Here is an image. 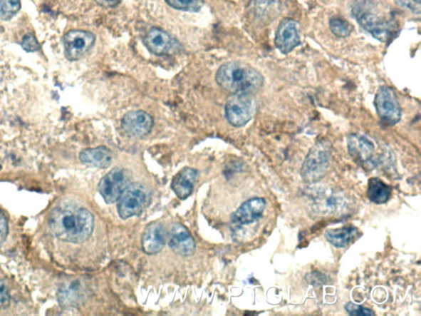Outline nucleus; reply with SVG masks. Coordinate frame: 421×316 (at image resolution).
<instances>
[{"mask_svg":"<svg viewBox=\"0 0 421 316\" xmlns=\"http://www.w3.org/2000/svg\"><path fill=\"white\" fill-rule=\"evenodd\" d=\"M9 233V225L7 219L0 213V246L3 245L7 238Z\"/></svg>","mask_w":421,"mask_h":316,"instance_id":"nucleus-30","label":"nucleus"},{"mask_svg":"<svg viewBox=\"0 0 421 316\" xmlns=\"http://www.w3.org/2000/svg\"><path fill=\"white\" fill-rule=\"evenodd\" d=\"M23 49L26 52H35L40 50V44L36 40V36L33 34H26L23 39L22 44Z\"/></svg>","mask_w":421,"mask_h":316,"instance_id":"nucleus-28","label":"nucleus"},{"mask_svg":"<svg viewBox=\"0 0 421 316\" xmlns=\"http://www.w3.org/2000/svg\"><path fill=\"white\" fill-rule=\"evenodd\" d=\"M151 193L140 183L130 184L122 193L118 201V213L123 219L140 215L151 201Z\"/></svg>","mask_w":421,"mask_h":316,"instance_id":"nucleus-4","label":"nucleus"},{"mask_svg":"<svg viewBox=\"0 0 421 316\" xmlns=\"http://www.w3.org/2000/svg\"><path fill=\"white\" fill-rule=\"evenodd\" d=\"M88 296V288L85 282L76 280L63 285L58 293V302L63 307H76Z\"/></svg>","mask_w":421,"mask_h":316,"instance_id":"nucleus-16","label":"nucleus"},{"mask_svg":"<svg viewBox=\"0 0 421 316\" xmlns=\"http://www.w3.org/2000/svg\"><path fill=\"white\" fill-rule=\"evenodd\" d=\"M314 205L318 212L330 214L343 210L346 203L342 192L330 191L318 195Z\"/></svg>","mask_w":421,"mask_h":316,"instance_id":"nucleus-20","label":"nucleus"},{"mask_svg":"<svg viewBox=\"0 0 421 316\" xmlns=\"http://www.w3.org/2000/svg\"><path fill=\"white\" fill-rule=\"evenodd\" d=\"M353 13L362 28L370 32L375 39L387 42L392 39L395 26L391 21L382 19L371 11L360 7L355 8Z\"/></svg>","mask_w":421,"mask_h":316,"instance_id":"nucleus-7","label":"nucleus"},{"mask_svg":"<svg viewBox=\"0 0 421 316\" xmlns=\"http://www.w3.org/2000/svg\"><path fill=\"white\" fill-rule=\"evenodd\" d=\"M113 158L111 150L105 146L84 149L79 159L85 165L98 168H108Z\"/></svg>","mask_w":421,"mask_h":316,"instance_id":"nucleus-19","label":"nucleus"},{"mask_svg":"<svg viewBox=\"0 0 421 316\" xmlns=\"http://www.w3.org/2000/svg\"><path fill=\"white\" fill-rule=\"evenodd\" d=\"M345 310L350 315L370 316L375 315L371 310L351 302L345 305Z\"/></svg>","mask_w":421,"mask_h":316,"instance_id":"nucleus-27","label":"nucleus"},{"mask_svg":"<svg viewBox=\"0 0 421 316\" xmlns=\"http://www.w3.org/2000/svg\"><path fill=\"white\" fill-rule=\"evenodd\" d=\"M367 196L371 202L376 205H382L388 201L391 196V188L378 178H371L368 182Z\"/></svg>","mask_w":421,"mask_h":316,"instance_id":"nucleus-23","label":"nucleus"},{"mask_svg":"<svg viewBox=\"0 0 421 316\" xmlns=\"http://www.w3.org/2000/svg\"><path fill=\"white\" fill-rule=\"evenodd\" d=\"M94 1L104 8H114L120 3V0H94Z\"/></svg>","mask_w":421,"mask_h":316,"instance_id":"nucleus-32","label":"nucleus"},{"mask_svg":"<svg viewBox=\"0 0 421 316\" xmlns=\"http://www.w3.org/2000/svg\"><path fill=\"white\" fill-rule=\"evenodd\" d=\"M145 44L148 51L156 56L173 55L180 50V43L167 31L159 28H152L148 31Z\"/></svg>","mask_w":421,"mask_h":316,"instance_id":"nucleus-10","label":"nucleus"},{"mask_svg":"<svg viewBox=\"0 0 421 316\" xmlns=\"http://www.w3.org/2000/svg\"><path fill=\"white\" fill-rule=\"evenodd\" d=\"M167 240L170 248L174 253L183 256L194 254V240L183 224L173 223L169 229Z\"/></svg>","mask_w":421,"mask_h":316,"instance_id":"nucleus-13","label":"nucleus"},{"mask_svg":"<svg viewBox=\"0 0 421 316\" xmlns=\"http://www.w3.org/2000/svg\"><path fill=\"white\" fill-rule=\"evenodd\" d=\"M198 175V170L184 168L174 176L172 189L180 200L187 199L191 195Z\"/></svg>","mask_w":421,"mask_h":316,"instance_id":"nucleus-17","label":"nucleus"},{"mask_svg":"<svg viewBox=\"0 0 421 316\" xmlns=\"http://www.w3.org/2000/svg\"><path fill=\"white\" fill-rule=\"evenodd\" d=\"M348 147L350 156L361 163L370 160L375 149L374 143L369 138L358 133H351L348 136Z\"/></svg>","mask_w":421,"mask_h":316,"instance_id":"nucleus-18","label":"nucleus"},{"mask_svg":"<svg viewBox=\"0 0 421 316\" xmlns=\"http://www.w3.org/2000/svg\"><path fill=\"white\" fill-rule=\"evenodd\" d=\"M129 170L114 168L100 180L98 190L105 203H114L119 200L122 193L131 184Z\"/></svg>","mask_w":421,"mask_h":316,"instance_id":"nucleus-8","label":"nucleus"},{"mask_svg":"<svg viewBox=\"0 0 421 316\" xmlns=\"http://www.w3.org/2000/svg\"><path fill=\"white\" fill-rule=\"evenodd\" d=\"M121 127L125 135L132 138H142L152 130V117L142 111L128 112L123 117Z\"/></svg>","mask_w":421,"mask_h":316,"instance_id":"nucleus-12","label":"nucleus"},{"mask_svg":"<svg viewBox=\"0 0 421 316\" xmlns=\"http://www.w3.org/2000/svg\"><path fill=\"white\" fill-rule=\"evenodd\" d=\"M21 9V0H0V19H12Z\"/></svg>","mask_w":421,"mask_h":316,"instance_id":"nucleus-25","label":"nucleus"},{"mask_svg":"<svg viewBox=\"0 0 421 316\" xmlns=\"http://www.w3.org/2000/svg\"><path fill=\"white\" fill-rule=\"evenodd\" d=\"M358 229L353 226L331 229L325 233L328 242L337 248H344L356 237Z\"/></svg>","mask_w":421,"mask_h":316,"instance_id":"nucleus-22","label":"nucleus"},{"mask_svg":"<svg viewBox=\"0 0 421 316\" xmlns=\"http://www.w3.org/2000/svg\"><path fill=\"white\" fill-rule=\"evenodd\" d=\"M169 6L183 11H194L198 0H165Z\"/></svg>","mask_w":421,"mask_h":316,"instance_id":"nucleus-26","label":"nucleus"},{"mask_svg":"<svg viewBox=\"0 0 421 316\" xmlns=\"http://www.w3.org/2000/svg\"><path fill=\"white\" fill-rule=\"evenodd\" d=\"M221 88L234 93L253 95L263 88L264 78L257 69L242 62L224 63L216 74Z\"/></svg>","mask_w":421,"mask_h":316,"instance_id":"nucleus-2","label":"nucleus"},{"mask_svg":"<svg viewBox=\"0 0 421 316\" xmlns=\"http://www.w3.org/2000/svg\"><path fill=\"white\" fill-rule=\"evenodd\" d=\"M332 144L327 139L318 141L308 152L301 169L303 180L308 183L321 180L329 167Z\"/></svg>","mask_w":421,"mask_h":316,"instance_id":"nucleus-3","label":"nucleus"},{"mask_svg":"<svg viewBox=\"0 0 421 316\" xmlns=\"http://www.w3.org/2000/svg\"><path fill=\"white\" fill-rule=\"evenodd\" d=\"M329 28L333 35L340 39L349 36L354 30V26L348 21L340 17L331 19L329 21Z\"/></svg>","mask_w":421,"mask_h":316,"instance_id":"nucleus-24","label":"nucleus"},{"mask_svg":"<svg viewBox=\"0 0 421 316\" xmlns=\"http://www.w3.org/2000/svg\"><path fill=\"white\" fill-rule=\"evenodd\" d=\"M48 223L56 238L66 243H82L93 233L94 218L86 208L67 203L51 211Z\"/></svg>","mask_w":421,"mask_h":316,"instance_id":"nucleus-1","label":"nucleus"},{"mask_svg":"<svg viewBox=\"0 0 421 316\" xmlns=\"http://www.w3.org/2000/svg\"><path fill=\"white\" fill-rule=\"evenodd\" d=\"M396 1L400 4L402 5L403 7H406L412 10L413 12L420 13V5L413 1V0H396Z\"/></svg>","mask_w":421,"mask_h":316,"instance_id":"nucleus-31","label":"nucleus"},{"mask_svg":"<svg viewBox=\"0 0 421 316\" xmlns=\"http://www.w3.org/2000/svg\"><path fill=\"white\" fill-rule=\"evenodd\" d=\"M10 305V295L6 285L0 280V309H6Z\"/></svg>","mask_w":421,"mask_h":316,"instance_id":"nucleus-29","label":"nucleus"},{"mask_svg":"<svg viewBox=\"0 0 421 316\" xmlns=\"http://www.w3.org/2000/svg\"><path fill=\"white\" fill-rule=\"evenodd\" d=\"M375 105L378 117L385 124L392 126L401 120V106L392 88L382 86L376 93Z\"/></svg>","mask_w":421,"mask_h":316,"instance_id":"nucleus-6","label":"nucleus"},{"mask_svg":"<svg viewBox=\"0 0 421 316\" xmlns=\"http://www.w3.org/2000/svg\"><path fill=\"white\" fill-rule=\"evenodd\" d=\"M266 208L264 198H253L242 203L241 206L233 213L232 221L237 227L257 222L262 218Z\"/></svg>","mask_w":421,"mask_h":316,"instance_id":"nucleus-14","label":"nucleus"},{"mask_svg":"<svg viewBox=\"0 0 421 316\" xmlns=\"http://www.w3.org/2000/svg\"><path fill=\"white\" fill-rule=\"evenodd\" d=\"M95 36L92 32L83 30H71L63 36L66 57L76 61L86 55L94 45Z\"/></svg>","mask_w":421,"mask_h":316,"instance_id":"nucleus-9","label":"nucleus"},{"mask_svg":"<svg viewBox=\"0 0 421 316\" xmlns=\"http://www.w3.org/2000/svg\"><path fill=\"white\" fill-rule=\"evenodd\" d=\"M168 232L161 223L149 224L142 235V248L147 255H155L166 245Z\"/></svg>","mask_w":421,"mask_h":316,"instance_id":"nucleus-15","label":"nucleus"},{"mask_svg":"<svg viewBox=\"0 0 421 316\" xmlns=\"http://www.w3.org/2000/svg\"><path fill=\"white\" fill-rule=\"evenodd\" d=\"M300 44L299 24L290 19L282 20L276 31L275 45L277 49L287 55Z\"/></svg>","mask_w":421,"mask_h":316,"instance_id":"nucleus-11","label":"nucleus"},{"mask_svg":"<svg viewBox=\"0 0 421 316\" xmlns=\"http://www.w3.org/2000/svg\"><path fill=\"white\" fill-rule=\"evenodd\" d=\"M414 2L420 4V0H413Z\"/></svg>","mask_w":421,"mask_h":316,"instance_id":"nucleus-33","label":"nucleus"},{"mask_svg":"<svg viewBox=\"0 0 421 316\" xmlns=\"http://www.w3.org/2000/svg\"><path fill=\"white\" fill-rule=\"evenodd\" d=\"M226 118L234 127H241L252 120L256 111V103L251 94L234 93L229 96L226 104Z\"/></svg>","mask_w":421,"mask_h":316,"instance_id":"nucleus-5","label":"nucleus"},{"mask_svg":"<svg viewBox=\"0 0 421 316\" xmlns=\"http://www.w3.org/2000/svg\"><path fill=\"white\" fill-rule=\"evenodd\" d=\"M250 10L261 20H271L279 15L280 0H251Z\"/></svg>","mask_w":421,"mask_h":316,"instance_id":"nucleus-21","label":"nucleus"}]
</instances>
